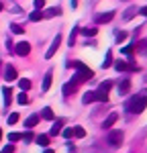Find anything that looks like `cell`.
Masks as SVG:
<instances>
[{"instance_id": "cell-13", "label": "cell", "mask_w": 147, "mask_h": 153, "mask_svg": "<svg viewBox=\"0 0 147 153\" xmlns=\"http://www.w3.org/2000/svg\"><path fill=\"white\" fill-rule=\"evenodd\" d=\"M117 118H119V114H117V112H112V114H108V118H106V120L102 123V127H104V129H110V127H112V125L117 123Z\"/></svg>"}, {"instance_id": "cell-9", "label": "cell", "mask_w": 147, "mask_h": 153, "mask_svg": "<svg viewBox=\"0 0 147 153\" xmlns=\"http://www.w3.org/2000/svg\"><path fill=\"white\" fill-rule=\"evenodd\" d=\"M51 80H53V71L49 70L47 74H45V78H43V86H41V90H43V92H47L49 88H51Z\"/></svg>"}, {"instance_id": "cell-27", "label": "cell", "mask_w": 147, "mask_h": 153, "mask_svg": "<svg viewBox=\"0 0 147 153\" xmlns=\"http://www.w3.org/2000/svg\"><path fill=\"white\" fill-rule=\"evenodd\" d=\"M19 88H21V90H24V92H27V90H29V88H31V82H29V80H19Z\"/></svg>"}, {"instance_id": "cell-32", "label": "cell", "mask_w": 147, "mask_h": 153, "mask_svg": "<svg viewBox=\"0 0 147 153\" xmlns=\"http://www.w3.org/2000/svg\"><path fill=\"white\" fill-rule=\"evenodd\" d=\"M61 133H63V137H65V139H72V137H74V133H72V127H68V129H63Z\"/></svg>"}, {"instance_id": "cell-6", "label": "cell", "mask_w": 147, "mask_h": 153, "mask_svg": "<svg viewBox=\"0 0 147 153\" xmlns=\"http://www.w3.org/2000/svg\"><path fill=\"white\" fill-rule=\"evenodd\" d=\"M2 78H4L6 82H14V80L19 78V74H16V70H14L12 65H6V68H4V74H2Z\"/></svg>"}, {"instance_id": "cell-20", "label": "cell", "mask_w": 147, "mask_h": 153, "mask_svg": "<svg viewBox=\"0 0 147 153\" xmlns=\"http://www.w3.org/2000/svg\"><path fill=\"white\" fill-rule=\"evenodd\" d=\"M2 94H4V106H8V104H10V98H12V90H10V88H4Z\"/></svg>"}, {"instance_id": "cell-16", "label": "cell", "mask_w": 147, "mask_h": 153, "mask_svg": "<svg viewBox=\"0 0 147 153\" xmlns=\"http://www.w3.org/2000/svg\"><path fill=\"white\" fill-rule=\"evenodd\" d=\"M61 90H63V94H65V96H70V94H74V92H76V84H74V82L63 84V88H61Z\"/></svg>"}, {"instance_id": "cell-4", "label": "cell", "mask_w": 147, "mask_h": 153, "mask_svg": "<svg viewBox=\"0 0 147 153\" xmlns=\"http://www.w3.org/2000/svg\"><path fill=\"white\" fill-rule=\"evenodd\" d=\"M122 131H110V135H108V139H106V143H108L110 147H119L122 143Z\"/></svg>"}, {"instance_id": "cell-38", "label": "cell", "mask_w": 147, "mask_h": 153, "mask_svg": "<svg viewBox=\"0 0 147 153\" xmlns=\"http://www.w3.org/2000/svg\"><path fill=\"white\" fill-rule=\"evenodd\" d=\"M12 151H14V147H12V145H6V147L2 149V153H12Z\"/></svg>"}, {"instance_id": "cell-3", "label": "cell", "mask_w": 147, "mask_h": 153, "mask_svg": "<svg viewBox=\"0 0 147 153\" xmlns=\"http://www.w3.org/2000/svg\"><path fill=\"white\" fill-rule=\"evenodd\" d=\"M110 88H112V82H102V84H100V86H98V90L94 92L96 100H100V102H106V100H108Z\"/></svg>"}, {"instance_id": "cell-8", "label": "cell", "mask_w": 147, "mask_h": 153, "mask_svg": "<svg viewBox=\"0 0 147 153\" xmlns=\"http://www.w3.org/2000/svg\"><path fill=\"white\" fill-rule=\"evenodd\" d=\"M114 70L117 71H127V70H137V65H133V63H125V61H117L114 63Z\"/></svg>"}, {"instance_id": "cell-42", "label": "cell", "mask_w": 147, "mask_h": 153, "mask_svg": "<svg viewBox=\"0 0 147 153\" xmlns=\"http://www.w3.org/2000/svg\"><path fill=\"white\" fill-rule=\"evenodd\" d=\"M2 8H4V4H2V2H0V12H2Z\"/></svg>"}, {"instance_id": "cell-44", "label": "cell", "mask_w": 147, "mask_h": 153, "mask_svg": "<svg viewBox=\"0 0 147 153\" xmlns=\"http://www.w3.org/2000/svg\"><path fill=\"white\" fill-rule=\"evenodd\" d=\"M0 70H2V61H0Z\"/></svg>"}, {"instance_id": "cell-24", "label": "cell", "mask_w": 147, "mask_h": 153, "mask_svg": "<svg viewBox=\"0 0 147 153\" xmlns=\"http://www.w3.org/2000/svg\"><path fill=\"white\" fill-rule=\"evenodd\" d=\"M57 14H61V10L57 8V6H55V8H47L43 16H49V19H51V16H57Z\"/></svg>"}, {"instance_id": "cell-14", "label": "cell", "mask_w": 147, "mask_h": 153, "mask_svg": "<svg viewBox=\"0 0 147 153\" xmlns=\"http://www.w3.org/2000/svg\"><path fill=\"white\" fill-rule=\"evenodd\" d=\"M112 19H114V12L110 10V12H104V14H100V16H98L96 21H98L100 25H102V23H110Z\"/></svg>"}, {"instance_id": "cell-29", "label": "cell", "mask_w": 147, "mask_h": 153, "mask_svg": "<svg viewBox=\"0 0 147 153\" xmlns=\"http://www.w3.org/2000/svg\"><path fill=\"white\" fill-rule=\"evenodd\" d=\"M133 45H127V47H125V49H122V55H127V57H129V59H131V57H133Z\"/></svg>"}, {"instance_id": "cell-33", "label": "cell", "mask_w": 147, "mask_h": 153, "mask_svg": "<svg viewBox=\"0 0 147 153\" xmlns=\"http://www.w3.org/2000/svg\"><path fill=\"white\" fill-rule=\"evenodd\" d=\"M16 120H19V112H12L10 117H8V125H14Z\"/></svg>"}, {"instance_id": "cell-35", "label": "cell", "mask_w": 147, "mask_h": 153, "mask_svg": "<svg viewBox=\"0 0 147 153\" xmlns=\"http://www.w3.org/2000/svg\"><path fill=\"white\" fill-rule=\"evenodd\" d=\"M16 100H19L21 104H27V102H29V98H27V94H19V98H16Z\"/></svg>"}, {"instance_id": "cell-12", "label": "cell", "mask_w": 147, "mask_h": 153, "mask_svg": "<svg viewBox=\"0 0 147 153\" xmlns=\"http://www.w3.org/2000/svg\"><path fill=\"white\" fill-rule=\"evenodd\" d=\"M37 123H39V114H31V117L27 118V120H24V127H27V129L31 131L33 129V127H35Z\"/></svg>"}, {"instance_id": "cell-31", "label": "cell", "mask_w": 147, "mask_h": 153, "mask_svg": "<svg viewBox=\"0 0 147 153\" xmlns=\"http://www.w3.org/2000/svg\"><path fill=\"white\" fill-rule=\"evenodd\" d=\"M23 135L21 133H8V141H21Z\"/></svg>"}, {"instance_id": "cell-25", "label": "cell", "mask_w": 147, "mask_h": 153, "mask_svg": "<svg viewBox=\"0 0 147 153\" xmlns=\"http://www.w3.org/2000/svg\"><path fill=\"white\" fill-rule=\"evenodd\" d=\"M41 19H43V14H41V10L31 12V14H29V21H31V23H37V21H41Z\"/></svg>"}, {"instance_id": "cell-26", "label": "cell", "mask_w": 147, "mask_h": 153, "mask_svg": "<svg viewBox=\"0 0 147 153\" xmlns=\"http://www.w3.org/2000/svg\"><path fill=\"white\" fill-rule=\"evenodd\" d=\"M41 117L45 118V120H53V110H51V108H43V114H41Z\"/></svg>"}, {"instance_id": "cell-43", "label": "cell", "mask_w": 147, "mask_h": 153, "mask_svg": "<svg viewBox=\"0 0 147 153\" xmlns=\"http://www.w3.org/2000/svg\"><path fill=\"white\" fill-rule=\"evenodd\" d=\"M0 139H2V129H0Z\"/></svg>"}, {"instance_id": "cell-15", "label": "cell", "mask_w": 147, "mask_h": 153, "mask_svg": "<svg viewBox=\"0 0 147 153\" xmlns=\"http://www.w3.org/2000/svg\"><path fill=\"white\" fill-rule=\"evenodd\" d=\"M137 12H139V10H137V6H129V8L125 10V14H122V19H125V21H131Z\"/></svg>"}, {"instance_id": "cell-28", "label": "cell", "mask_w": 147, "mask_h": 153, "mask_svg": "<svg viewBox=\"0 0 147 153\" xmlns=\"http://www.w3.org/2000/svg\"><path fill=\"white\" fill-rule=\"evenodd\" d=\"M10 31L14 33V35H21V33H23L24 29L21 27V25H16V23H14V25H10Z\"/></svg>"}, {"instance_id": "cell-34", "label": "cell", "mask_w": 147, "mask_h": 153, "mask_svg": "<svg viewBox=\"0 0 147 153\" xmlns=\"http://www.w3.org/2000/svg\"><path fill=\"white\" fill-rule=\"evenodd\" d=\"M33 139H35V137H33V133H31V131H27V133L23 135V141H27V143L33 141Z\"/></svg>"}, {"instance_id": "cell-36", "label": "cell", "mask_w": 147, "mask_h": 153, "mask_svg": "<svg viewBox=\"0 0 147 153\" xmlns=\"http://www.w3.org/2000/svg\"><path fill=\"white\" fill-rule=\"evenodd\" d=\"M125 39H127V33H125V31L117 33V41H119V43H121V41H125Z\"/></svg>"}, {"instance_id": "cell-11", "label": "cell", "mask_w": 147, "mask_h": 153, "mask_svg": "<svg viewBox=\"0 0 147 153\" xmlns=\"http://www.w3.org/2000/svg\"><path fill=\"white\" fill-rule=\"evenodd\" d=\"M129 88H131V82H129V80L125 78V80H122V82L119 84V94H121V96L129 94Z\"/></svg>"}, {"instance_id": "cell-5", "label": "cell", "mask_w": 147, "mask_h": 153, "mask_svg": "<svg viewBox=\"0 0 147 153\" xmlns=\"http://www.w3.org/2000/svg\"><path fill=\"white\" fill-rule=\"evenodd\" d=\"M14 51H16V55L24 57V55H29V53H31V43H27V41H21V43H16Z\"/></svg>"}, {"instance_id": "cell-2", "label": "cell", "mask_w": 147, "mask_h": 153, "mask_svg": "<svg viewBox=\"0 0 147 153\" xmlns=\"http://www.w3.org/2000/svg\"><path fill=\"white\" fill-rule=\"evenodd\" d=\"M65 65L78 70V74L74 76V84H76V86H78L80 82H88V80H92V78H94V71L90 70V68H86L82 61H68Z\"/></svg>"}, {"instance_id": "cell-41", "label": "cell", "mask_w": 147, "mask_h": 153, "mask_svg": "<svg viewBox=\"0 0 147 153\" xmlns=\"http://www.w3.org/2000/svg\"><path fill=\"white\" fill-rule=\"evenodd\" d=\"M43 153H53V149H45V151H43Z\"/></svg>"}, {"instance_id": "cell-23", "label": "cell", "mask_w": 147, "mask_h": 153, "mask_svg": "<svg viewBox=\"0 0 147 153\" xmlns=\"http://www.w3.org/2000/svg\"><path fill=\"white\" fill-rule=\"evenodd\" d=\"M135 47H137V51H139V53H147V39L139 41V43H137Z\"/></svg>"}, {"instance_id": "cell-30", "label": "cell", "mask_w": 147, "mask_h": 153, "mask_svg": "<svg viewBox=\"0 0 147 153\" xmlns=\"http://www.w3.org/2000/svg\"><path fill=\"white\" fill-rule=\"evenodd\" d=\"M78 31H80V27H74V31L70 33V45L76 43V35H78Z\"/></svg>"}, {"instance_id": "cell-21", "label": "cell", "mask_w": 147, "mask_h": 153, "mask_svg": "<svg viewBox=\"0 0 147 153\" xmlns=\"http://www.w3.org/2000/svg\"><path fill=\"white\" fill-rule=\"evenodd\" d=\"M94 100H96L94 92H86V94L82 96V102H84V104H90V102H94Z\"/></svg>"}, {"instance_id": "cell-17", "label": "cell", "mask_w": 147, "mask_h": 153, "mask_svg": "<svg viewBox=\"0 0 147 153\" xmlns=\"http://www.w3.org/2000/svg\"><path fill=\"white\" fill-rule=\"evenodd\" d=\"M35 141L39 143V147H45V149H47V145H49V135H39Z\"/></svg>"}, {"instance_id": "cell-37", "label": "cell", "mask_w": 147, "mask_h": 153, "mask_svg": "<svg viewBox=\"0 0 147 153\" xmlns=\"http://www.w3.org/2000/svg\"><path fill=\"white\" fill-rule=\"evenodd\" d=\"M43 6H45V0H35V8L37 10H41Z\"/></svg>"}, {"instance_id": "cell-7", "label": "cell", "mask_w": 147, "mask_h": 153, "mask_svg": "<svg viewBox=\"0 0 147 153\" xmlns=\"http://www.w3.org/2000/svg\"><path fill=\"white\" fill-rule=\"evenodd\" d=\"M59 43H61V35H55V39H53V43H51V47L47 49V53H45V57L51 59L53 55H55V51H57V47H59Z\"/></svg>"}, {"instance_id": "cell-19", "label": "cell", "mask_w": 147, "mask_h": 153, "mask_svg": "<svg viewBox=\"0 0 147 153\" xmlns=\"http://www.w3.org/2000/svg\"><path fill=\"white\" fill-rule=\"evenodd\" d=\"M78 33H82V35H86V37H94L98 33V29H94V27H90V29H80Z\"/></svg>"}, {"instance_id": "cell-39", "label": "cell", "mask_w": 147, "mask_h": 153, "mask_svg": "<svg viewBox=\"0 0 147 153\" xmlns=\"http://www.w3.org/2000/svg\"><path fill=\"white\" fill-rule=\"evenodd\" d=\"M139 12H141V14H143V16H145V19H147V6H143V8H141V10H139Z\"/></svg>"}, {"instance_id": "cell-1", "label": "cell", "mask_w": 147, "mask_h": 153, "mask_svg": "<svg viewBox=\"0 0 147 153\" xmlns=\"http://www.w3.org/2000/svg\"><path fill=\"white\" fill-rule=\"evenodd\" d=\"M145 106H147V90H141L139 94H135L133 98L127 100L125 108H127L129 112H133V114H141V112L145 110Z\"/></svg>"}, {"instance_id": "cell-40", "label": "cell", "mask_w": 147, "mask_h": 153, "mask_svg": "<svg viewBox=\"0 0 147 153\" xmlns=\"http://www.w3.org/2000/svg\"><path fill=\"white\" fill-rule=\"evenodd\" d=\"M78 6V0H72V8H76Z\"/></svg>"}, {"instance_id": "cell-22", "label": "cell", "mask_w": 147, "mask_h": 153, "mask_svg": "<svg viewBox=\"0 0 147 153\" xmlns=\"http://www.w3.org/2000/svg\"><path fill=\"white\" fill-rule=\"evenodd\" d=\"M110 65H112V51H106L104 61H102V68H110Z\"/></svg>"}, {"instance_id": "cell-10", "label": "cell", "mask_w": 147, "mask_h": 153, "mask_svg": "<svg viewBox=\"0 0 147 153\" xmlns=\"http://www.w3.org/2000/svg\"><path fill=\"white\" fill-rule=\"evenodd\" d=\"M61 127H63V120H55V125L49 129V137H55L61 133Z\"/></svg>"}, {"instance_id": "cell-18", "label": "cell", "mask_w": 147, "mask_h": 153, "mask_svg": "<svg viewBox=\"0 0 147 153\" xmlns=\"http://www.w3.org/2000/svg\"><path fill=\"white\" fill-rule=\"evenodd\" d=\"M72 133H74V137H78V139L86 137V129H84V127H74V129H72Z\"/></svg>"}]
</instances>
